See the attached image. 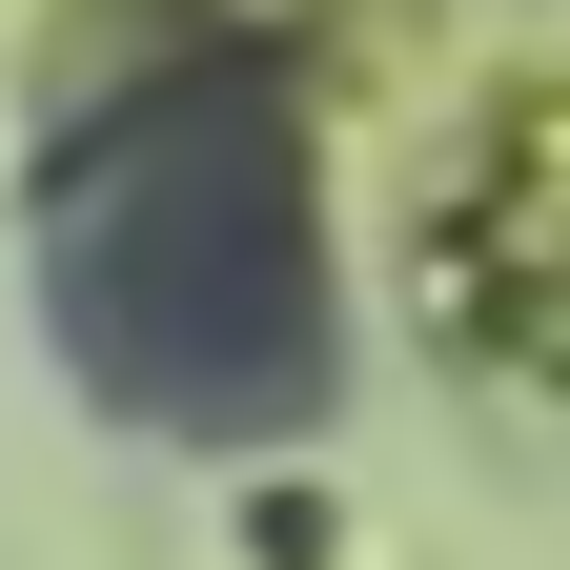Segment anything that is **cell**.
<instances>
[{"instance_id": "cell-1", "label": "cell", "mask_w": 570, "mask_h": 570, "mask_svg": "<svg viewBox=\"0 0 570 570\" xmlns=\"http://www.w3.org/2000/svg\"><path fill=\"white\" fill-rule=\"evenodd\" d=\"M41 285L61 367L142 428H306L326 407V245H306V122L265 61H184V82L102 102L41 184Z\"/></svg>"}]
</instances>
